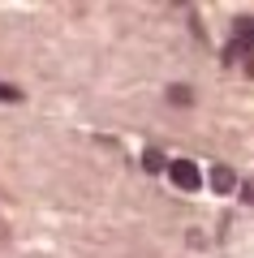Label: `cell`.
Listing matches in <instances>:
<instances>
[{"instance_id":"obj_3","label":"cell","mask_w":254,"mask_h":258,"mask_svg":"<svg viewBox=\"0 0 254 258\" xmlns=\"http://www.w3.org/2000/svg\"><path fill=\"white\" fill-rule=\"evenodd\" d=\"M142 168H146V172H164L168 164H164V155H160V151H146V155H142Z\"/></svg>"},{"instance_id":"obj_4","label":"cell","mask_w":254,"mask_h":258,"mask_svg":"<svg viewBox=\"0 0 254 258\" xmlns=\"http://www.w3.org/2000/svg\"><path fill=\"white\" fill-rule=\"evenodd\" d=\"M168 99H173V103H190V86H173Z\"/></svg>"},{"instance_id":"obj_2","label":"cell","mask_w":254,"mask_h":258,"mask_svg":"<svg viewBox=\"0 0 254 258\" xmlns=\"http://www.w3.org/2000/svg\"><path fill=\"white\" fill-rule=\"evenodd\" d=\"M211 189H220V194H233V189H237V176H233V168H224V164H216V168H211Z\"/></svg>"},{"instance_id":"obj_6","label":"cell","mask_w":254,"mask_h":258,"mask_svg":"<svg viewBox=\"0 0 254 258\" xmlns=\"http://www.w3.org/2000/svg\"><path fill=\"white\" fill-rule=\"evenodd\" d=\"M245 74L254 78V52H245Z\"/></svg>"},{"instance_id":"obj_5","label":"cell","mask_w":254,"mask_h":258,"mask_svg":"<svg viewBox=\"0 0 254 258\" xmlns=\"http://www.w3.org/2000/svg\"><path fill=\"white\" fill-rule=\"evenodd\" d=\"M0 99H22V91L18 86H0Z\"/></svg>"},{"instance_id":"obj_1","label":"cell","mask_w":254,"mask_h":258,"mask_svg":"<svg viewBox=\"0 0 254 258\" xmlns=\"http://www.w3.org/2000/svg\"><path fill=\"white\" fill-rule=\"evenodd\" d=\"M168 176H173L177 189H198V185H202L198 164H190V159H173V164H168Z\"/></svg>"}]
</instances>
